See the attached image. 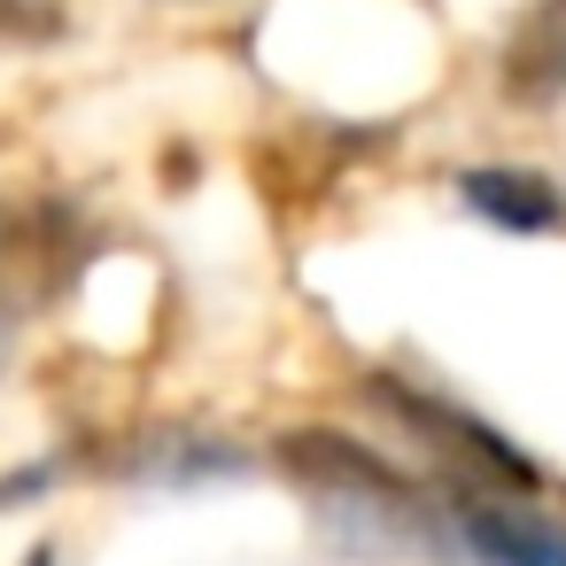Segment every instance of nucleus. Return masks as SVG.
<instances>
[{
  "label": "nucleus",
  "mask_w": 566,
  "mask_h": 566,
  "mask_svg": "<svg viewBox=\"0 0 566 566\" xmlns=\"http://www.w3.org/2000/svg\"><path fill=\"white\" fill-rule=\"evenodd\" d=\"M373 396H380V411L403 427V434H419L442 465H450V481L458 489H496V496H527L535 489V465L489 427V419H473V411H458V403H442V396H427V388H403V380H373Z\"/></svg>",
  "instance_id": "f257e3e1"
},
{
  "label": "nucleus",
  "mask_w": 566,
  "mask_h": 566,
  "mask_svg": "<svg viewBox=\"0 0 566 566\" xmlns=\"http://www.w3.org/2000/svg\"><path fill=\"white\" fill-rule=\"evenodd\" d=\"M442 551L465 566H566V527L512 504V496H442Z\"/></svg>",
  "instance_id": "f03ea898"
},
{
  "label": "nucleus",
  "mask_w": 566,
  "mask_h": 566,
  "mask_svg": "<svg viewBox=\"0 0 566 566\" xmlns=\"http://www.w3.org/2000/svg\"><path fill=\"white\" fill-rule=\"evenodd\" d=\"M458 195L496 233H558L566 226V195L527 164H473V171H458Z\"/></svg>",
  "instance_id": "7ed1b4c3"
},
{
  "label": "nucleus",
  "mask_w": 566,
  "mask_h": 566,
  "mask_svg": "<svg viewBox=\"0 0 566 566\" xmlns=\"http://www.w3.org/2000/svg\"><path fill=\"white\" fill-rule=\"evenodd\" d=\"M504 86L520 102H558L566 94V0H535L504 48Z\"/></svg>",
  "instance_id": "20e7f679"
},
{
  "label": "nucleus",
  "mask_w": 566,
  "mask_h": 566,
  "mask_svg": "<svg viewBox=\"0 0 566 566\" xmlns=\"http://www.w3.org/2000/svg\"><path fill=\"white\" fill-rule=\"evenodd\" d=\"M0 32L40 40V32H55V9H24V0H0Z\"/></svg>",
  "instance_id": "39448f33"
},
{
  "label": "nucleus",
  "mask_w": 566,
  "mask_h": 566,
  "mask_svg": "<svg viewBox=\"0 0 566 566\" xmlns=\"http://www.w3.org/2000/svg\"><path fill=\"white\" fill-rule=\"evenodd\" d=\"M24 566H55V551H32V558H24Z\"/></svg>",
  "instance_id": "423d86ee"
},
{
  "label": "nucleus",
  "mask_w": 566,
  "mask_h": 566,
  "mask_svg": "<svg viewBox=\"0 0 566 566\" xmlns=\"http://www.w3.org/2000/svg\"><path fill=\"white\" fill-rule=\"evenodd\" d=\"M0 349H9V311H0Z\"/></svg>",
  "instance_id": "0eeeda50"
}]
</instances>
